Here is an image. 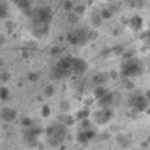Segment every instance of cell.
Segmentation results:
<instances>
[{"mask_svg":"<svg viewBox=\"0 0 150 150\" xmlns=\"http://www.w3.org/2000/svg\"><path fill=\"white\" fill-rule=\"evenodd\" d=\"M142 73V64L138 60L130 59L123 66V74L125 76H136Z\"/></svg>","mask_w":150,"mask_h":150,"instance_id":"cell-1","label":"cell"},{"mask_svg":"<svg viewBox=\"0 0 150 150\" xmlns=\"http://www.w3.org/2000/svg\"><path fill=\"white\" fill-rule=\"evenodd\" d=\"M73 71L74 73H83L86 69H87V63L83 61V60H80V59H74L73 61Z\"/></svg>","mask_w":150,"mask_h":150,"instance_id":"cell-2","label":"cell"},{"mask_svg":"<svg viewBox=\"0 0 150 150\" xmlns=\"http://www.w3.org/2000/svg\"><path fill=\"white\" fill-rule=\"evenodd\" d=\"M1 115H2V117L5 120L11 121V120H13L15 117V111L14 110H11V109H5V110H2V114Z\"/></svg>","mask_w":150,"mask_h":150,"instance_id":"cell-3","label":"cell"},{"mask_svg":"<svg viewBox=\"0 0 150 150\" xmlns=\"http://www.w3.org/2000/svg\"><path fill=\"white\" fill-rule=\"evenodd\" d=\"M131 27L132 29H136V30L139 29L142 27V19L139 16H134L131 19Z\"/></svg>","mask_w":150,"mask_h":150,"instance_id":"cell-4","label":"cell"},{"mask_svg":"<svg viewBox=\"0 0 150 150\" xmlns=\"http://www.w3.org/2000/svg\"><path fill=\"white\" fill-rule=\"evenodd\" d=\"M7 94H8L7 88H4V87H2V88H0V96H1L2 98H7V96H8Z\"/></svg>","mask_w":150,"mask_h":150,"instance_id":"cell-5","label":"cell"},{"mask_svg":"<svg viewBox=\"0 0 150 150\" xmlns=\"http://www.w3.org/2000/svg\"><path fill=\"white\" fill-rule=\"evenodd\" d=\"M69 21H70V22H76V21H77V16H76L75 14H70V15H69Z\"/></svg>","mask_w":150,"mask_h":150,"instance_id":"cell-6","label":"cell"},{"mask_svg":"<svg viewBox=\"0 0 150 150\" xmlns=\"http://www.w3.org/2000/svg\"><path fill=\"white\" fill-rule=\"evenodd\" d=\"M49 114V108L48 107H45L43 108V116H47Z\"/></svg>","mask_w":150,"mask_h":150,"instance_id":"cell-7","label":"cell"},{"mask_svg":"<svg viewBox=\"0 0 150 150\" xmlns=\"http://www.w3.org/2000/svg\"><path fill=\"white\" fill-rule=\"evenodd\" d=\"M52 91H53V88L52 87L46 88V93H48V95H52Z\"/></svg>","mask_w":150,"mask_h":150,"instance_id":"cell-8","label":"cell"},{"mask_svg":"<svg viewBox=\"0 0 150 150\" xmlns=\"http://www.w3.org/2000/svg\"><path fill=\"white\" fill-rule=\"evenodd\" d=\"M82 6H79V7H75V9H76V12H82Z\"/></svg>","mask_w":150,"mask_h":150,"instance_id":"cell-9","label":"cell"},{"mask_svg":"<svg viewBox=\"0 0 150 150\" xmlns=\"http://www.w3.org/2000/svg\"><path fill=\"white\" fill-rule=\"evenodd\" d=\"M64 7L69 8V7H71V4H70V2H67V4H64Z\"/></svg>","mask_w":150,"mask_h":150,"instance_id":"cell-10","label":"cell"}]
</instances>
